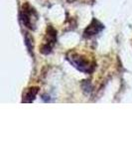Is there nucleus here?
I'll return each instance as SVG.
<instances>
[{
    "mask_svg": "<svg viewBox=\"0 0 132 149\" xmlns=\"http://www.w3.org/2000/svg\"><path fill=\"white\" fill-rule=\"evenodd\" d=\"M67 58H68L69 63L76 69H78L79 71L83 72V73L90 74L93 71L94 66L88 60H86L85 57L81 56V55L76 54V53H69Z\"/></svg>",
    "mask_w": 132,
    "mask_h": 149,
    "instance_id": "f257e3e1",
    "label": "nucleus"
},
{
    "mask_svg": "<svg viewBox=\"0 0 132 149\" xmlns=\"http://www.w3.org/2000/svg\"><path fill=\"white\" fill-rule=\"evenodd\" d=\"M38 20V15L34 10V8H32L29 4H25L23 5L22 8V21L23 24L26 27L32 29H35V23Z\"/></svg>",
    "mask_w": 132,
    "mask_h": 149,
    "instance_id": "f03ea898",
    "label": "nucleus"
},
{
    "mask_svg": "<svg viewBox=\"0 0 132 149\" xmlns=\"http://www.w3.org/2000/svg\"><path fill=\"white\" fill-rule=\"evenodd\" d=\"M56 39H57V32L55 31L54 28L49 26V28L47 29L46 38L43 41L42 47H41V52L43 54H49L52 51L55 43H56Z\"/></svg>",
    "mask_w": 132,
    "mask_h": 149,
    "instance_id": "7ed1b4c3",
    "label": "nucleus"
},
{
    "mask_svg": "<svg viewBox=\"0 0 132 149\" xmlns=\"http://www.w3.org/2000/svg\"><path fill=\"white\" fill-rule=\"evenodd\" d=\"M102 29H104V25H102V24H100L97 20H93L92 24L85 29V36L90 37V36H93V35L97 34V33H99Z\"/></svg>",
    "mask_w": 132,
    "mask_h": 149,
    "instance_id": "20e7f679",
    "label": "nucleus"
},
{
    "mask_svg": "<svg viewBox=\"0 0 132 149\" xmlns=\"http://www.w3.org/2000/svg\"><path fill=\"white\" fill-rule=\"evenodd\" d=\"M38 93V88H29L27 92L24 95V100L23 102H31L32 100H34V98L36 97Z\"/></svg>",
    "mask_w": 132,
    "mask_h": 149,
    "instance_id": "39448f33",
    "label": "nucleus"
}]
</instances>
